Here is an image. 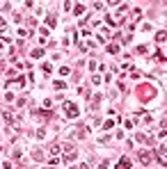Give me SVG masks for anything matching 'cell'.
<instances>
[{
  "label": "cell",
  "instance_id": "obj_2",
  "mask_svg": "<svg viewBox=\"0 0 167 169\" xmlns=\"http://www.w3.org/2000/svg\"><path fill=\"white\" fill-rule=\"evenodd\" d=\"M60 149L64 151L62 153V158H64V162H71V160H76V155H78V151H76V146H73L71 142H64Z\"/></svg>",
  "mask_w": 167,
  "mask_h": 169
},
{
  "label": "cell",
  "instance_id": "obj_18",
  "mask_svg": "<svg viewBox=\"0 0 167 169\" xmlns=\"http://www.w3.org/2000/svg\"><path fill=\"white\" fill-rule=\"evenodd\" d=\"M142 16V9H133V21H137Z\"/></svg>",
  "mask_w": 167,
  "mask_h": 169
},
{
  "label": "cell",
  "instance_id": "obj_25",
  "mask_svg": "<svg viewBox=\"0 0 167 169\" xmlns=\"http://www.w3.org/2000/svg\"><path fill=\"white\" fill-rule=\"evenodd\" d=\"M0 48H2V39H0Z\"/></svg>",
  "mask_w": 167,
  "mask_h": 169
},
{
  "label": "cell",
  "instance_id": "obj_5",
  "mask_svg": "<svg viewBox=\"0 0 167 169\" xmlns=\"http://www.w3.org/2000/svg\"><path fill=\"white\" fill-rule=\"evenodd\" d=\"M101 105V94H92V98H89V108L96 110Z\"/></svg>",
  "mask_w": 167,
  "mask_h": 169
},
{
  "label": "cell",
  "instance_id": "obj_19",
  "mask_svg": "<svg viewBox=\"0 0 167 169\" xmlns=\"http://www.w3.org/2000/svg\"><path fill=\"white\" fill-rule=\"evenodd\" d=\"M44 71H46V73L53 71V64H51V62H46V64H44Z\"/></svg>",
  "mask_w": 167,
  "mask_h": 169
},
{
  "label": "cell",
  "instance_id": "obj_22",
  "mask_svg": "<svg viewBox=\"0 0 167 169\" xmlns=\"http://www.w3.org/2000/svg\"><path fill=\"white\" fill-rule=\"evenodd\" d=\"M99 169H108V162H101V164H99Z\"/></svg>",
  "mask_w": 167,
  "mask_h": 169
},
{
  "label": "cell",
  "instance_id": "obj_3",
  "mask_svg": "<svg viewBox=\"0 0 167 169\" xmlns=\"http://www.w3.org/2000/svg\"><path fill=\"white\" fill-rule=\"evenodd\" d=\"M137 158H140V162L144 164V167H149V164L153 162V151H149V149H142L140 153H137Z\"/></svg>",
  "mask_w": 167,
  "mask_h": 169
},
{
  "label": "cell",
  "instance_id": "obj_26",
  "mask_svg": "<svg viewBox=\"0 0 167 169\" xmlns=\"http://www.w3.org/2000/svg\"><path fill=\"white\" fill-rule=\"evenodd\" d=\"M71 169H78V167H71Z\"/></svg>",
  "mask_w": 167,
  "mask_h": 169
},
{
  "label": "cell",
  "instance_id": "obj_24",
  "mask_svg": "<svg viewBox=\"0 0 167 169\" xmlns=\"http://www.w3.org/2000/svg\"><path fill=\"white\" fill-rule=\"evenodd\" d=\"M0 73H2V62H0Z\"/></svg>",
  "mask_w": 167,
  "mask_h": 169
},
{
  "label": "cell",
  "instance_id": "obj_13",
  "mask_svg": "<svg viewBox=\"0 0 167 169\" xmlns=\"http://www.w3.org/2000/svg\"><path fill=\"white\" fill-rule=\"evenodd\" d=\"M18 37H21V39H28V37H30V30H23L21 28V30H18Z\"/></svg>",
  "mask_w": 167,
  "mask_h": 169
},
{
  "label": "cell",
  "instance_id": "obj_20",
  "mask_svg": "<svg viewBox=\"0 0 167 169\" xmlns=\"http://www.w3.org/2000/svg\"><path fill=\"white\" fill-rule=\"evenodd\" d=\"M64 87H67V85H64L62 80H55V89H64Z\"/></svg>",
  "mask_w": 167,
  "mask_h": 169
},
{
  "label": "cell",
  "instance_id": "obj_16",
  "mask_svg": "<svg viewBox=\"0 0 167 169\" xmlns=\"http://www.w3.org/2000/svg\"><path fill=\"white\" fill-rule=\"evenodd\" d=\"M32 57H44V48H37V50H32Z\"/></svg>",
  "mask_w": 167,
  "mask_h": 169
},
{
  "label": "cell",
  "instance_id": "obj_10",
  "mask_svg": "<svg viewBox=\"0 0 167 169\" xmlns=\"http://www.w3.org/2000/svg\"><path fill=\"white\" fill-rule=\"evenodd\" d=\"M115 128V119H108V121H103V130H110Z\"/></svg>",
  "mask_w": 167,
  "mask_h": 169
},
{
  "label": "cell",
  "instance_id": "obj_8",
  "mask_svg": "<svg viewBox=\"0 0 167 169\" xmlns=\"http://www.w3.org/2000/svg\"><path fill=\"white\" fill-rule=\"evenodd\" d=\"M117 169H131V160L124 155V158L119 160V164H117Z\"/></svg>",
  "mask_w": 167,
  "mask_h": 169
},
{
  "label": "cell",
  "instance_id": "obj_9",
  "mask_svg": "<svg viewBox=\"0 0 167 169\" xmlns=\"http://www.w3.org/2000/svg\"><path fill=\"white\" fill-rule=\"evenodd\" d=\"M119 50H121L119 44H108V53H110V55H117Z\"/></svg>",
  "mask_w": 167,
  "mask_h": 169
},
{
  "label": "cell",
  "instance_id": "obj_14",
  "mask_svg": "<svg viewBox=\"0 0 167 169\" xmlns=\"http://www.w3.org/2000/svg\"><path fill=\"white\" fill-rule=\"evenodd\" d=\"M46 23H48V28H55V16H48V18H46Z\"/></svg>",
  "mask_w": 167,
  "mask_h": 169
},
{
  "label": "cell",
  "instance_id": "obj_21",
  "mask_svg": "<svg viewBox=\"0 0 167 169\" xmlns=\"http://www.w3.org/2000/svg\"><path fill=\"white\" fill-rule=\"evenodd\" d=\"M89 69H92V71H96V69H99V64H96L94 60H89Z\"/></svg>",
  "mask_w": 167,
  "mask_h": 169
},
{
  "label": "cell",
  "instance_id": "obj_23",
  "mask_svg": "<svg viewBox=\"0 0 167 169\" xmlns=\"http://www.w3.org/2000/svg\"><path fill=\"white\" fill-rule=\"evenodd\" d=\"M0 28H5V18L2 16H0Z\"/></svg>",
  "mask_w": 167,
  "mask_h": 169
},
{
  "label": "cell",
  "instance_id": "obj_6",
  "mask_svg": "<svg viewBox=\"0 0 167 169\" xmlns=\"http://www.w3.org/2000/svg\"><path fill=\"white\" fill-rule=\"evenodd\" d=\"M25 82V76H21V78H11V80H7V87H16V85H23Z\"/></svg>",
  "mask_w": 167,
  "mask_h": 169
},
{
  "label": "cell",
  "instance_id": "obj_4",
  "mask_svg": "<svg viewBox=\"0 0 167 169\" xmlns=\"http://www.w3.org/2000/svg\"><path fill=\"white\" fill-rule=\"evenodd\" d=\"M156 158L160 160V167H165V164H167V158H165V144H160V146L156 149Z\"/></svg>",
  "mask_w": 167,
  "mask_h": 169
},
{
  "label": "cell",
  "instance_id": "obj_12",
  "mask_svg": "<svg viewBox=\"0 0 167 169\" xmlns=\"http://www.w3.org/2000/svg\"><path fill=\"white\" fill-rule=\"evenodd\" d=\"M73 14H85V5H76V7H73Z\"/></svg>",
  "mask_w": 167,
  "mask_h": 169
},
{
  "label": "cell",
  "instance_id": "obj_17",
  "mask_svg": "<svg viewBox=\"0 0 167 169\" xmlns=\"http://www.w3.org/2000/svg\"><path fill=\"white\" fill-rule=\"evenodd\" d=\"M105 23H108L110 28H115V25H117V23H115V18H112V16H105Z\"/></svg>",
  "mask_w": 167,
  "mask_h": 169
},
{
  "label": "cell",
  "instance_id": "obj_1",
  "mask_svg": "<svg viewBox=\"0 0 167 169\" xmlns=\"http://www.w3.org/2000/svg\"><path fill=\"white\" fill-rule=\"evenodd\" d=\"M62 112H64V117H67V119H76V117H80L78 105H76V103H71V101H62Z\"/></svg>",
  "mask_w": 167,
  "mask_h": 169
},
{
  "label": "cell",
  "instance_id": "obj_7",
  "mask_svg": "<svg viewBox=\"0 0 167 169\" xmlns=\"http://www.w3.org/2000/svg\"><path fill=\"white\" fill-rule=\"evenodd\" d=\"M51 110H39V112H34V117H39V119H44V121H48L51 119Z\"/></svg>",
  "mask_w": 167,
  "mask_h": 169
},
{
  "label": "cell",
  "instance_id": "obj_11",
  "mask_svg": "<svg viewBox=\"0 0 167 169\" xmlns=\"http://www.w3.org/2000/svg\"><path fill=\"white\" fill-rule=\"evenodd\" d=\"M60 153H62L60 144H53V146H51V155H60Z\"/></svg>",
  "mask_w": 167,
  "mask_h": 169
},
{
  "label": "cell",
  "instance_id": "obj_15",
  "mask_svg": "<svg viewBox=\"0 0 167 169\" xmlns=\"http://www.w3.org/2000/svg\"><path fill=\"white\" fill-rule=\"evenodd\" d=\"M156 39H158V44H160V46H162V41H165V32H158V34H156Z\"/></svg>",
  "mask_w": 167,
  "mask_h": 169
}]
</instances>
